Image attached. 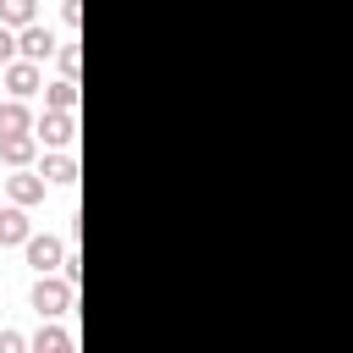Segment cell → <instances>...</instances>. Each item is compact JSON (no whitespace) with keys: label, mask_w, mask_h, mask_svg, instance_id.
Returning a JSON list of instances; mask_svg holds the SVG:
<instances>
[{"label":"cell","mask_w":353,"mask_h":353,"mask_svg":"<svg viewBox=\"0 0 353 353\" xmlns=\"http://www.w3.org/2000/svg\"><path fill=\"white\" fill-rule=\"evenodd\" d=\"M72 292H77V281H66L61 270H44V276L33 281V292H28V303L39 309V320H61V314L72 309Z\"/></svg>","instance_id":"1"},{"label":"cell","mask_w":353,"mask_h":353,"mask_svg":"<svg viewBox=\"0 0 353 353\" xmlns=\"http://www.w3.org/2000/svg\"><path fill=\"white\" fill-rule=\"evenodd\" d=\"M0 83H6V94H11V99H33V94H44V61L17 55V61L0 72Z\"/></svg>","instance_id":"2"},{"label":"cell","mask_w":353,"mask_h":353,"mask_svg":"<svg viewBox=\"0 0 353 353\" xmlns=\"http://www.w3.org/2000/svg\"><path fill=\"white\" fill-rule=\"evenodd\" d=\"M33 132H39L44 149H72V138H77V110H50V105H44V116L33 121Z\"/></svg>","instance_id":"3"},{"label":"cell","mask_w":353,"mask_h":353,"mask_svg":"<svg viewBox=\"0 0 353 353\" xmlns=\"http://www.w3.org/2000/svg\"><path fill=\"white\" fill-rule=\"evenodd\" d=\"M44 188H50L44 171H28V165H11V176H6V199L11 204H28V210L44 204Z\"/></svg>","instance_id":"4"},{"label":"cell","mask_w":353,"mask_h":353,"mask_svg":"<svg viewBox=\"0 0 353 353\" xmlns=\"http://www.w3.org/2000/svg\"><path fill=\"white\" fill-rule=\"evenodd\" d=\"M22 254H28V265L44 276V270H61L66 265V243L61 237H50V232H33L28 243H22Z\"/></svg>","instance_id":"5"},{"label":"cell","mask_w":353,"mask_h":353,"mask_svg":"<svg viewBox=\"0 0 353 353\" xmlns=\"http://www.w3.org/2000/svg\"><path fill=\"white\" fill-rule=\"evenodd\" d=\"M17 50L28 55V61H55V50H61V39L44 28V22H28V28H17Z\"/></svg>","instance_id":"6"},{"label":"cell","mask_w":353,"mask_h":353,"mask_svg":"<svg viewBox=\"0 0 353 353\" xmlns=\"http://www.w3.org/2000/svg\"><path fill=\"white\" fill-rule=\"evenodd\" d=\"M33 237V221H28V204H0V248H22Z\"/></svg>","instance_id":"7"},{"label":"cell","mask_w":353,"mask_h":353,"mask_svg":"<svg viewBox=\"0 0 353 353\" xmlns=\"http://www.w3.org/2000/svg\"><path fill=\"white\" fill-rule=\"evenodd\" d=\"M39 149H44L39 132H0V160H6V165H28Z\"/></svg>","instance_id":"8"},{"label":"cell","mask_w":353,"mask_h":353,"mask_svg":"<svg viewBox=\"0 0 353 353\" xmlns=\"http://www.w3.org/2000/svg\"><path fill=\"white\" fill-rule=\"evenodd\" d=\"M44 182H55V188H72L77 182V154L72 149H55V154H44Z\"/></svg>","instance_id":"9"},{"label":"cell","mask_w":353,"mask_h":353,"mask_svg":"<svg viewBox=\"0 0 353 353\" xmlns=\"http://www.w3.org/2000/svg\"><path fill=\"white\" fill-rule=\"evenodd\" d=\"M0 132H33V110H28V99H0Z\"/></svg>","instance_id":"10"},{"label":"cell","mask_w":353,"mask_h":353,"mask_svg":"<svg viewBox=\"0 0 353 353\" xmlns=\"http://www.w3.org/2000/svg\"><path fill=\"white\" fill-rule=\"evenodd\" d=\"M44 105H50V110H77V77L44 83Z\"/></svg>","instance_id":"11"},{"label":"cell","mask_w":353,"mask_h":353,"mask_svg":"<svg viewBox=\"0 0 353 353\" xmlns=\"http://www.w3.org/2000/svg\"><path fill=\"white\" fill-rule=\"evenodd\" d=\"M28 347H33V353H66V347H72V331H61V325H39Z\"/></svg>","instance_id":"12"},{"label":"cell","mask_w":353,"mask_h":353,"mask_svg":"<svg viewBox=\"0 0 353 353\" xmlns=\"http://www.w3.org/2000/svg\"><path fill=\"white\" fill-rule=\"evenodd\" d=\"M0 22H6V28H28V22H39V0H0Z\"/></svg>","instance_id":"13"},{"label":"cell","mask_w":353,"mask_h":353,"mask_svg":"<svg viewBox=\"0 0 353 353\" xmlns=\"http://www.w3.org/2000/svg\"><path fill=\"white\" fill-rule=\"evenodd\" d=\"M55 66H61V77H77V66H83V50H77V39H61V50H55Z\"/></svg>","instance_id":"14"},{"label":"cell","mask_w":353,"mask_h":353,"mask_svg":"<svg viewBox=\"0 0 353 353\" xmlns=\"http://www.w3.org/2000/svg\"><path fill=\"white\" fill-rule=\"evenodd\" d=\"M17 55H22V50H17V28H6V22H0V66H11Z\"/></svg>","instance_id":"15"},{"label":"cell","mask_w":353,"mask_h":353,"mask_svg":"<svg viewBox=\"0 0 353 353\" xmlns=\"http://www.w3.org/2000/svg\"><path fill=\"white\" fill-rule=\"evenodd\" d=\"M22 347H28L22 331H0V353H22Z\"/></svg>","instance_id":"16"},{"label":"cell","mask_w":353,"mask_h":353,"mask_svg":"<svg viewBox=\"0 0 353 353\" xmlns=\"http://www.w3.org/2000/svg\"><path fill=\"white\" fill-rule=\"evenodd\" d=\"M61 22L77 28V22H83V0H61Z\"/></svg>","instance_id":"17"},{"label":"cell","mask_w":353,"mask_h":353,"mask_svg":"<svg viewBox=\"0 0 353 353\" xmlns=\"http://www.w3.org/2000/svg\"><path fill=\"white\" fill-rule=\"evenodd\" d=\"M61 276H66V281H83V259H77V254H66V265H61Z\"/></svg>","instance_id":"18"}]
</instances>
